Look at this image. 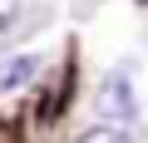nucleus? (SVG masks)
Masks as SVG:
<instances>
[{
	"label": "nucleus",
	"instance_id": "20e7f679",
	"mask_svg": "<svg viewBox=\"0 0 148 143\" xmlns=\"http://www.w3.org/2000/svg\"><path fill=\"white\" fill-rule=\"evenodd\" d=\"M15 15H20V0H0V35L15 25Z\"/></svg>",
	"mask_w": 148,
	"mask_h": 143
},
{
	"label": "nucleus",
	"instance_id": "f257e3e1",
	"mask_svg": "<svg viewBox=\"0 0 148 143\" xmlns=\"http://www.w3.org/2000/svg\"><path fill=\"white\" fill-rule=\"evenodd\" d=\"M99 114H104L109 123H133V118H138V94H133L128 69H114V74L104 79V89H99Z\"/></svg>",
	"mask_w": 148,
	"mask_h": 143
},
{
	"label": "nucleus",
	"instance_id": "f03ea898",
	"mask_svg": "<svg viewBox=\"0 0 148 143\" xmlns=\"http://www.w3.org/2000/svg\"><path fill=\"white\" fill-rule=\"evenodd\" d=\"M35 74H40V54H15V59L0 64V89H20V84H30Z\"/></svg>",
	"mask_w": 148,
	"mask_h": 143
},
{
	"label": "nucleus",
	"instance_id": "7ed1b4c3",
	"mask_svg": "<svg viewBox=\"0 0 148 143\" xmlns=\"http://www.w3.org/2000/svg\"><path fill=\"white\" fill-rule=\"evenodd\" d=\"M79 143H128V138H123V128L104 123V128H89V133H79Z\"/></svg>",
	"mask_w": 148,
	"mask_h": 143
}]
</instances>
